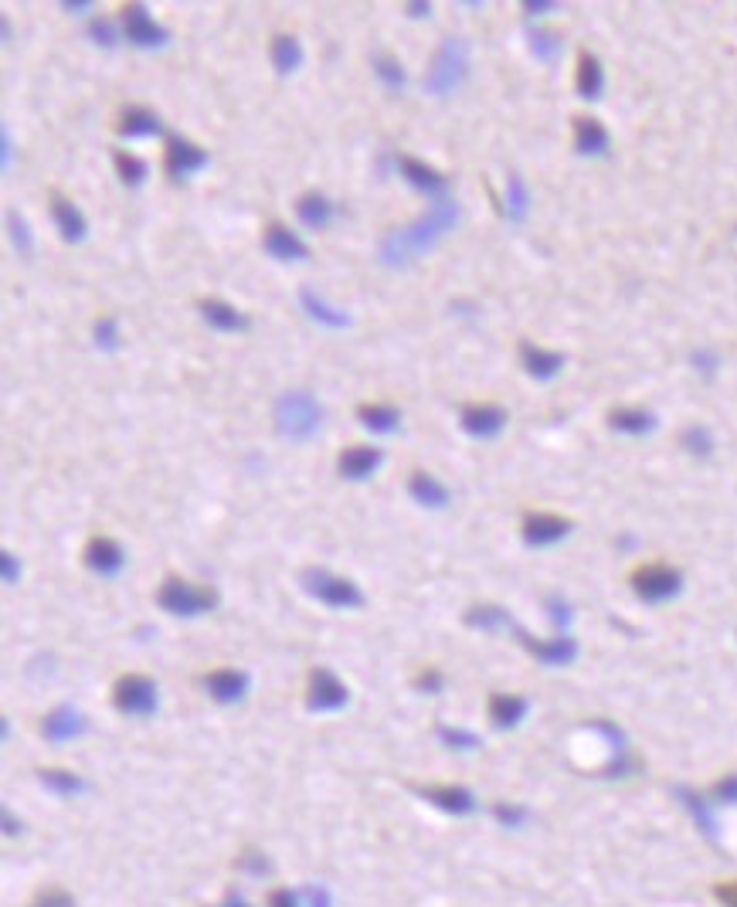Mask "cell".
Instances as JSON below:
<instances>
[{
    "mask_svg": "<svg viewBox=\"0 0 737 907\" xmlns=\"http://www.w3.org/2000/svg\"><path fill=\"white\" fill-rule=\"evenodd\" d=\"M201 316L211 323L218 333H238V330H248V316L238 310V306L225 303V299H201Z\"/></svg>",
    "mask_w": 737,
    "mask_h": 907,
    "instance_id": "27",
    "label": "cell"
},
{
    "mask_svg": "<svg viewBox=\"0 0 737 907\" xmlns=\"http://www.w3.org/2000/svg\"><path fill=\"white\" fill-rule=\"evenodd\" d=\"M418 795L425 802H432V806H439L442 812H452V816H466V812L476 809V799L466 785H422Z\"/></svg>",
    "mask_w": 737,
    "mask_h": 907,
    "instance_id": "20",
    "label": "cell"
},
{
    "mask_svg": "<svg viewBox=\"0 0 737 907\" xmlns=\"http://www.w3.org/2000/svg\"><path fill=\"white\" fill-rule=\"evenodd\" d=\"M323 425V408L310 391L296 388L276 401V429L289 442H310Z\"/></svg>",
    "mask_w": 737,
    "mask_h": 907,
    "instance_id": "2",
    "label": "cell"
},
{
    "mask_svg": "<svg viewBox=\"0 0 737 907\" xmlns=\"http://www.w3.org/2000/svg\"><path fill=\"white\" fill-rule=\"evenodd\" d=\"M574 89L581 99H598L605 89V68L588 48L578 51V68H574Z\"/></svg>",
    "mask_w": 737,
    "mask_h": 907,
    "instance_id": "24",
    "label": "cell"
},
{
    "mask_svg": "<svg viewBox=\"0 0 737 907\" xmlns=\"http://www.w3.org/2000/svg\"><path fill=\"white\" fill-rule=\"evenodd\" d=\"M374 75L384 82V89L388 92H401L405 89V82H408L405 68H401L398 58H391V55H374Z\"/></svg>",
    "mask_w": 737,
    "mask_h": 907,
    "instance_id": "37",
    "label": "cell"
},
{
    "mask_svg": "<svg viewBox=\"0 0 737 907\" xmlns=\"http://www.w3.org/2000/svg\"><path fill=\"white\" fill-rule=\"evenodd\" d=\"M299 306H303V313L310 316V320H316L320 327H327V330H347L350 327V316L344 310H333L327 299H320L313 289H306V286L299 289Z\"/></svg>",
    "mask_w": 737,
    "mask_h": 907,
    "instance_id": "28",
    "label": "cell"
},
{
    "mask_svg": "<svg viewBox=\"0 0 737 907\" xmlns=\"http://www.w3.org/2000/svg\"><path fill=\"white\" fill-rule=\"evenodd\" d=\"M350 700L347 683L330 670H313L306 680V707L313 714H330V710H344Z\"/></svg>",
    "mask_w": 737,
    "mask_h": 907,
    "instance_id": "8",
    "label": "cell"
},
{
    "mask_svg": "<svg viewBox=\"0 0 737 907\" xmlns=\"http://www.w3.org/2000/svg\"><path fill=\"white\" fill-rule=\"evenodd\" d=\"M608 429L622 435H646L656 429V415L649 408H612L608 412Z\"/></svg>",
    "mask_w": 737,
    "mask_h": 907,
    "instance_id": "32",
    "label": "cell"
},
{
    "mask_svg": "<svg viewBox=\"0 0 737 907\" xmlns=\"http://www.w3.org/2000/svg\"><path fill=\"white\" fill-rule=\"evenodd\" d=\"M303 588L316 602L330 605V609H361L364 592L344 575H333L327 568H306L303 571Z\"/></svg>",
    "mask_w": 737,
    "mask_h": 907,
    "instance_id": "6",
    "label": "cell"
},
{
    "mask_svg": "<svg viewBox=\"0 0 737 907\" xmlns=\"http://www.w3.org/2000/svg\"><path fill=\"white\" fill-rule=\"evenodd\" d=\"M272 65H276L279 75H293L299 65H303V45H299L296 34H276L272 38Z\"/></svg>",
    "mask_w": 737,
    "mask_h": 907,
    "instance_id": "33",
    "label": "cell"
},
{
    "mask_svg": "<svg viewBox=\"0 0 737 907\" xmlns=\"http://www.w3.org/2000/svg\"><path fill=\"white\" fill-rule=\"evenodd\" d=\"M469 75V45L462 38H445L432 55V65L425 72L428 96H449L456 92Z\"/></svg>",
    "mask_w": 737,
    "mask_h": 907,
    "instance_id": "3",
    "label": "cell"
},
{
    "mask_svg": "<svg viewBox=\"0 0 737 907\" xmlns=\"http://www.w3.org/2000/svg\"><path fill=\"white\" fill-rule=\"evenodd\" d=\"M116 174H119V181H123L126 187H140L143 181H147V164H143L136 153H130V150H119L116 153Z\"/></svg>",
    "mask_w": 737,
    "mask_h": 907,
    "instance_id": "38",
    "label": "cell"
},
{
    "mask_svg": "<svg viewBox=\"0 0 737 907\" xmlns=\"http://www.w3.org/2000/svg\"><path fill=\"white\" fill-rule=\"evenodd\" d=\"M398 170H401V177L415 187V191H422V194H428V201L432 198H445L449 194V181H445V174H439L435 167H428V164H422V160H415V157H398Z\"/></svg>",
    "mask_w": 737,
    "mask_h": 907,
    "instance_id": "15",
    "label": "cell"
},
{
    "mask_svg": "<svg viewBox=\"0 0 737 907\" xmlns=\"http://www.w3.org/2000/svg\"><path fill=\"white\" fill-rule=\"evenodd\" d=\"M408 493H411V500L422 503L428 510H445L452 500L449 490H445L432 473H425V469H415V473L408 476Z\"/></svg>",
    "mask_w": 737,
    "mask_h": 907,
    "instance_id": "23",
    "label": "cell"
},
{
    "mask_svg": "<svg viewBox=\"0 0 737 907\" xmlns=\"http://www.w3.org/2000/svg\"><path fill=\"white\" fill-rule=\"evenodd\" d=\"M96 347L106 350V354L119 350V327H116L113 316H99L96 320Z\"/></svg>",
    "mask_w": 737,
    "mask_h": 907,
    "instance_id": "41",
    "label": "cell"
},
{
    "mask_svg": "<svg viewBox=\"0 0 737 907\" xmlns=\"http://www.w3.org/2000/svg\"><path fill=\"white\" fill-rule=\"evenodd\" d=\"M7 228H11V238H14V248H17V252H24V255H28L31 248H34L28 221H24L21 215H17V211H7Z\"/></svg>",
    "mask_w": 737,
    "mask_h": 907,
    "instance_id": "42",
    "label": "cell"
},
{
    "mask_svg": "<svg viewBox=\"0 0 737 907\" xmlns=\"http://www.w3.org/2000/svg\"><path fill=\"white\" fill-rule=\"evenodd\" d=\"M85 717L75 710L72 704H62V707H55V710H48L45 714V721H41V734H45L48 741H55V744H62V741H72V738H79V734H85Z\"/></svg>",
    "mask_w": 737,
    "mask_h": 907,
    "instance_id": "19",
    "label": "cell"
},
{
    "mask_svg": "<svg viewBox=\"0 0 737 907\" xmlns=\"http://www.w3.org/2000/svg\"><path fill=\"white\" fill-rule=\"evenodd\" d=\"M704 795H707V799H714V802H737V772L724 775L721 782L710 785Z\"/></svg>",
    "mask_w": 737,
    "mask_h": 907,
    "instance_id": "45",
    "label": "cell"
},
{
    "mask_svg": "<svg viewBox=\"0 0 737 907\" xmlns=\"http://www.w3.org/2000/svg\"><path fill=\"white\" fill-rule=\"evenodd\" d=\"M269 907H303V901H299V894H293L289 887H276V891L269 894Z\"/></svg>",
    "mask_w": 737,
    "mask_h": 907,
    "instance_id": "50",
    "label": "cell"
},
{
    "mask_svg": "<svg viewBox=\"0 0 737 907\" xmlns=\"http://www.w3.org/2000/svg\"><path fill=\"white\" fill-rule=\"evenodd\" d=\"M357 422L364 425L367 432H374V435H394L401 429V412L394 405H357Z\"/></svg>",
    "mask_w": 737,
    "mask_h": 907,
    "instance_id": "30",
    "label": "cell"
},
{
    "mask_svg": "<svg viewBox=\"0 0 737 907\" xmlns=\"http://www.w3.org/2000/svg\"><path fill=\"white\" fill-rule=\"evenodd\" d=\"M527 211H530V191L524 184V177L513 170L507 177V218L510 221H527Z\"/></svg>",
    "mask_w": 737,
    "mask_h": 907,
    "instance_id": "35",
    "label": "cell"
},
{
    "mask_svg": "<svg viewBox=\"0 0 737 907\" xmlns=\"http://www.w3.org/2000/svg\"><path fill=\"white\" fill-rule=\"evenodd\" d=\"M415 687L422 690V693H439L442 690V673L435 670V666H428V670H422L415 677Z\"/></svg>",
    "mask_w": 737,
    "mask_h": 907,
    "instance_id": "49",
    "label": "cell"
},
{
    "mask_svg": "<svg viewBox=\"0 0 737 907\" xmlns=\"http://www.w3.org/2000/svg\"><path fill=\"white\" fill-rule=\"evenodd\" d=\"M262 248L272 255V259H279V262H303V259H310V248L299 242V238L286 225H279V221H269V225H265Z\"/></svg>",
    "mask_w": 737,
    "mask_h": 907,
    "instance_id": "16",
    "label": "cell"
},
{
    "mask_svg": "<svg viewBox=\"0 0 737 907\" xmlns=\"http://www.w3.org/2000/svg\"><path fill=\"white\" fill-rule=\"evenodd\" d=\"M408 14L411 17H425V14H432V7H428V4H408Z\"/></svg>",
    "mask_w": 737,
    "mask_h": 907,
    "instance_id": "58",
    "label": "cell"
},
{
    "mask_svg": "<svg viewBox=\"0 0 737 907\" xmlns=\"http://www.w3.org/2000/svg\"><path fill=\"white\" fill-rule=\"evenodd\" d=\"M48 208H51V221H55L58 235H62L65 242H72V245H75V242H82V238L89 235V221H85L82 211L75 208V204L68 201V198H62V194L51 191Z\"/></svg>",
    "mask_w": 737,
    "mask_h": 907,
    "instance_id": "17",
    "label": "cell"
},
{
    "mask_svg": "<svg viewBox=\"0 0 737 907\" xmlns=\"http://www.w3.org/2000/svg\"><path fill=\"white\" fill-rule=\"evenodd\" d=\"M157 605L170 615H184V619H194V615H208L218 609V592L204 585H194V581L184 578H167L164 585L157 588Z\"/></svg>",
    "mask_w": 737,
    "mask_h": 907,
    "instance_id": "4",
    "label": "cell"
},
{
    "mask_svg": "<svg viewBox=\"0 0 737 907\" xmlns=\"http://www.w3.org/2000/svg\"><path fill=\"white\" fill-rule=\"evenodd\" d=\"M306 897H310V907H330V897H327V891H306Z\"/></svg>",
    "mask_w": 737,
    "mask_h": 907,
    "instance_id": "56",
    "label": "cell"
},
{
    "mask_svg": "<svg viewBox=\"0 0 737 907\" xmlns=\"http://www.w3.org/2000/svg\"><path fill=\"white\" fill-rule=\"evenodd\" d=\"M0 153H4V167H11V157H14V143H11V133H0Z\"/></svg>",
    "mask_w": 737,
    "mask_h": 907,
    "instance_id": "55",
    "label": "cell"
},
{
    "mask_svg": "<svg viewBox=\"0 0 737 907\" xmlns=\"http://www.w3.org/2000/svg\"><path fill=\"white\" fill-rule=\"evenodd\" d=\"M493 816L500 819L503 826H520L527 819V812L520 806H507V802H500V806H493Z\"/></svg>",
    "mask_w": 737,
    "mask_h": 907,
    "instance_id": "48",
    "label": "cell"
},
{
    "mask_svg": "<svg viewBox=\"0 0 737 907\" xmlns=\"http://www.w3.org/2000/svg\"><path fill=\"white\" fill-rule=\"evenodd\" d=\"M82 561H85V568H92L96 575L116 578L119 571H123V564H126V554H123V547H119V541L99 534L82 547Z\"/></svg>",
    "mask_w": 737,
    "mask_h": 907,
    "instance_id": "14",
    "label": "cell"
},
{
    "mask_svg": "<svg viewBox=\"0 0 737 907\" xmlns=\"http://www.w3.org/2000/svg\"><path fill=\"white\" fill-rule=\"evenodd\" d=\"M204 687H208V693L218 704H238L248 693V677L238 670H211L204 677Z\"/></svg>",
    "mask_w": 737,
    "mask_h": 907,
    "instance_id": "26",
    "label": "cell"
},
{
    "mask_svg": "<svg viewBox=\"0 0 737 907\" xmlns=\"http://www.w3.org/2000/svg\"><path fill=\"white\" fill-rule=\"evenodd\" d=\"M564 361H568V357L557 354V350H544V347L530 344V340H520V364H524V371L530 378L554 381L557 374L564 371Z\"/></svg>",
    "mask_w": 737,
    "mask_h": 907,
    "instance_id": "18",
    "label": "cell"
},
{
    "mask_svg": "<svg viewBox=\"0 0 737 907\" xmlns=\"http://www.w3.org/2000/svg\"><path fill=\"white\" fill-rule=\"evenodd\" d=\"M116 133L123 136V140H147V136L164 133V119L147 106H130L119 113Z\"/></svg>",
    "mask_w": 737,
    "mask_h": 907,
    "instance_id": "21",
    "label": "cell"
},
{
    "mask_svg": "<svg viewBox=\"0 0 737 907\" xmlns=\"http://www.w3.org/2000/svg\"><path fill=\"white\" fill-rule=\"evenodd\" d=\"M384 452L377 446H350L337 456V469L344 479H367L374 476V469L381 466Z\"/></svg>",
    "mask_w": 737,
    "mask_h": 907,
    "instance_id": "22",
    "label": "cell"
},
{
    "mask_svg": "<svg viewBox=\"0 0 737 907\" xmlns=\"http://www.w3.org/2000/svg\"><path fill=\"white\" fill-rule=\"evenodd\" d=\"M123 34L136 48H164L170 41V31L160 28L150 17L147 4H126L123 7Z\"/></svg>",
    "mask_w": 737,
    "mask_h": 907,
    "instance_id": "9",
    "label": "cell"
},
{
    "mask_svg": "<svg viewBox=\"0 0 737 907\" xmlns=\"http://www.w3.org/2000/svg\"><path fill=\"white\" fill-rule=\"evenodd\" d=\"M507 408L490 405V401H479V405H462L459 408V425L466 435L473 439H496L503 429H507Z\"/></svg>",
    "mask_w": 737,
    "mask_h": 907,
    "instance_id": "10",
    "label": "cell"
},
{
    "mask_svg": "<svg viewBox=\"0 0 737 907\" xmlns=\"http://www.w3.org/2000/svg\"><path fill=\"white\" fill-rule=\"evenodd\" d=\"M530 51H534L541 62H557L561 58V51H564V38L561 34H554V31H530Z\"/></svg>",
    "mask_w": 737,
    "mask_h": 907,
    "instance_id": "39",
    "label": "cell"
},
{
    "mask_svg": "<svg viewBox=\"0 0 737 907\" xmlns=\"http://www.w3.org/2000/svg\"><path fill=\"white\" fill-rule=\"evenodd\" d=\"M296 218L313 231L327 228L333 221V201L320 191H306L303 198L296 201Z\"/></svg>",
    "mask_w": 737,
    "mask_h": 907,
    "instance_id": "31",
    "label": "cell"
},
{
    "mask_svg": "<svg viewBox=\"0 0 737 907\" xmlns=\"http://www.w3.org/2000/svg\"><path fill=\"white\" fill-rule=\"evenodd\" d=\"M517 632V639L524 643V649L530 656H534L537 663H547V666H568L574 656H578V643H574L571 636H554V639H534L530 632L510 626Z\"/></svg>",
    "mask_w": 737,
    "mask_h": 907,
    "instance_id": "13",
    "label": "cell"
},
{
    "mask_svg": "<svg viewBox=\"0 0 737 907\" xmlns=\"http://www.w3.org/2000/svg\"><path fill=\"white\" fill-rule=\"evenodd\" d=\"M693 361H697L700 371H714V357L710 354H693Z\"/></svg>",
    "mask_w": 737,
    "mask_h": 907,
    "instance_id": "57",
    "label": "cell"
},
{
    "mask_svg": "<svg viewBox=\"0 0 737 907\" xmlns=\"http://www.w3.org/2000/svg\"><path fill=\"white\" fill-rule=\"evenodd\" d=\"M574 150L581 157H602L608 153V130L591 116H574Z\"/></svg>",
    "mask_w": 737,
    "mask_h": 907,
    "instance_id": "25",
    "label": "cell"
},
{
    "mask_svg": "<svg viewBox=\"0 0 737 907\" xmlns=\"http://www.w3.org/2000/svg\"><path fill=\"white\" fill-rule=\"evenodd\" d=\"M211 164V157L197 147L194 140H184V136H167V147H164V170L174 181H184V177L197 174Z\"/></svg>",
    "mask_w": 737,
    "mask_h": 907,
    "instance_id": "11",
    "label": "cell"
},
{
    "mask_svg": "<svg viewBox=\"0 0 737 907\" xmlns=\"http://www.w3.org/2000/svg\"><path fill=\"white\" fill-rule=\"evenodd\" d=\"M486 710H490V721L500 727V731H510V727H517L520 721H524L527 700L517 697V693H490Z\"/></svg>",
    "mask_w": 737,
    "mask_h": 907,
    "instance_id": "29",
    "label": "cell"
},
{
    "mask_svg": "<svg viewBox=\"0 0 737 907\" xmlns=\"http://www.w3.org/2000/svg\"><path fill=\"white\" fill-rule=\"evenodd\" d=\"M62 7H65V11H72V14H85V11H89V4H62Z\"/></svg>",
    "mask_w": 737,
    "mask_h": 907,
    "instance_id": "60",
    "label": "cell"
},
{
    "mask_svg": "<svg viewBox=\"0 0 737 907\" xmlns=\"http://www.w3.org/2000/svg\"><path fill=\"white\" fill-rule=\"evenodd\" d=\"M221 907H248V904L242 901V897H235V894H231V897H225V904H221Z\"/></svg>",
    "mask_w": 737,
    "mask_h": 907,
    "instance_id": "59",
    "label": "cell"
},
{
    "mask_svg": "<svg viewBox=\"0 0 737 907\" xmlns=\"http://www.w3.org/2000/svg\"><path fill=\"white\" fill-rule=\"evenodd\" d=\"M680 446L693 452V456H710V449H714V439H710V432L704 425H687V429L680 432Z\"/></svg>",
    "mask_w": 737,
    "mask_h": 907,
    "instance_id": "40",
    "label": "cell"
},
{
    "mask_svg": "<svg viewBox=\"0 0 737 907\" xmlns=\"http://www.w3.org/2000/svg\"><path fill=\"white\" fill-rule=\"evenodd\" d=\"M242 867H245V870H252V874H265V867H269V863H265L262 853L245 850V853H242Z\"/></svg>",
    "mask_w": 737,
    "mask_h": 907,
    "instance_id": "53",
    "label": "cell"
},
{
    "mask_svg": "<svg viewBox=\"0 0 737 907\" xmlns=\"http://www.w3.org/2000/svg\"><path fill=\"white\" fill-rule=\"evenodd\" d=\"M439 741L449 744V748H459V751H469L479 744L473 731H459V727H449V724H439Z\"/></svg>",
    "mask_w": 737,
    "mask_h": 907,
    "instance_id": "43",
    "label": "cell"
},
{
    "mask_svg": "<svg viewBox=\"0 0 737 907\" xmlns=\"http://www.w3.org/2000/svg\"><path fill=\"white\" fill-rule=\"evenodd\" d=\"M0 564H4V581H7V585H14V581H21V564L14 561V554H11V551H4V554H0Z\"/></svg>",
    "mask_w": 737,
    "mask_h": 907,
    "instance_id": "52",
    "label": "cell"
},
{
    "mask_svg": "<svg viewBox=\"0 0 737 907\" xmlns=\"http://www.w3.org/2000/svg\"><path fill=\"white\" fill-rule=\"evenodd\" d=\"M31 907H75L72 894L62 891V887H45V891L34 894Z\"/></svg>",
    "mask_w": 737,
    "mask_h": 907,
    "instance_id": "44",
    "label": "cell"
},
{
    "mask_svg": "<svg viewBox=\"0 0 737 907\" xmlns=\"http://www.w3.org/2000/svg\"><path fill=\"white\" fill-rule=\"evenodd\" d=\"M629 585H632V592H636L639 602L663 605V602H670V598L680 595L683 575L666 561H646V564H639V568H632Z\"/></svg>",
    "mask_w": 737,
    "mask_h": 907,
    "instance_id": "5",
    "label": "cell"
},
{
    "mask_svg": "<svg viewBox=\"0 0 737 907\" xmlns=\"http://www.w3.org/2000/svg\"><path fill=\"white\" fill-rule=\"evenodd\" d=\"M89 34H92V41H96V45H102V48H116V28H113V21H102V17H96V21L89 24Z\"/></svg>",
    "mask_w": 737,
    "mask_h": 907,
    "instance_id": "46",
    "label": "cell"
},
{
    "mask_svg": "<svg viewBox=\"0 0 737 907\" xmlns=\"http://www.w3.org/2000/svg\"><path fill=\"white\" fill-rule=\"evenodd\" d=\"M113 707L126 717L157 714V683L143 673H126L113 683Z\"/></svg>",
    "mask_w": 737,
    "mask_h": 907,
    "instance_id": "7",
    "label": "cell"
},
{
    "mask_svg": "<svg viewBox=\"0 0 737 907\" xmlns=\"http://www.w3.org/2000/svg\"><path fill=\"white\" fill-rule=\"evenodd\" d=\"M466 626H469V629L493 632V629L513 626V619L500 609V605H473V609L466 612Z\"/></svg>",
    "mask_w": 737,
    "mask_h": 907,
    "instance_id": "34",
    "label": "cell"
},
{
    "mask_svg": "<svg viewBox=\"0 0 737 907\" xmlns=\"http://www.w3.org/2000/svg\"><path fill=\"white\" fill-rule=\"evenodd\" d=\"M714 897L724 907H737V880H721V884L714 887Z\"/></svg>",
    "mask_w": 737,
    "mask_h": 907,
    "instance_id": "51",
    "label": "cell"
},
{
    "mask_svg": "<svg viewBox=\"0 0 737 907\" xmlns=\"http://www.w3.org/2000/svg\"><path fill=\"white\" fill-rule=\"evenodd\" d=\"M459 221V204L445 194V198H432L428 211L422 218H415L411 225L391 228L388 235L381 238V248H377V262L388 265V269H405V265L418 262L422 255L432 252L435 245L456 228Z\"/></svg>",
    "mask_w": 737,
    "mask_h": 907,
    "instance_id": "1",
    "label": "cell"
},
{
    "mask_svg": "<svg viewBox=\"0 0 737 907\" xmlns=\"http://www.w3.org/2000/svg\"><path fill=\"white\" fill-rule=\"evenodd\" d=\"M38 778L48 785L55 795H75L85 789V782L75 772H68V768H38Z\"/></svg>",
    "mask_w": 737,
    "mask_h": 907,
    "instance_id": "36",
    "label": "cell"
},
{
    "mask_svg": "<svg viewBox=\"0 0 737 907\" xmlns=\"http://www.w3.org/2000/svg\"><path fill=\"white\" fill-rule=\"evenodd\" d=\"M547 612H551V619H554V626H557V629H564V626L571 622V605L564 602L561 595H551V598H547Z\"/></svg>",
    "mask_w": 737,
    "mask_h": 907,
    "instance_id": "47",
    "label": "cell"
},
{
    "mask_svg": "<svg viewBox=\"0 0 737 907\" xmlns=\"http://www.w3.org/2000/svg\"><path fill=\"white\" fill-rule=\"evenodd\" d=\"M574 530V524L568 517H557V513H527L524 524H520V534H524L527 547H551L557 541H564Z\"/></svg>",
    "mask_w": 737,
    "mask_h": 907,
    "instance_id": "12",
    "label": "cell"
},
{
    "mask_svg": "<svg viewBox=\"0 0 737 907\" xmlns=\"http://www.w3.org/2000/svg\"><path fill=\"white\" fill-rule=\"evenodd\" d=\"M557 4H547V0H527L524 4V11L530 14V17H537V14H551Z\"/></svg>",
    "mask_w": 737,
    "mask_h": 907,
    "instance_id": "54",
    "label": "cell"
}]
</instances>
